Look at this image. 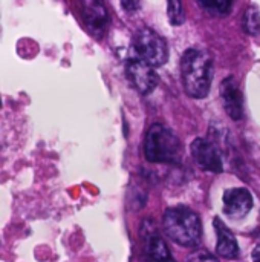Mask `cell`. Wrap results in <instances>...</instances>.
Segmentation results:
<instances>
[{
  "label": "cell",
  "mask_w": 260,
  "mask_h": 262,
  "mask_svg": "<svg viewBox=\"0 0 260 262\" xmlns=\"http://www.w3.org/2000/svg\"><path fill=\"white\" fill-rule=\"evenodd\" d=\"M181 78L188 97L205 98L213 81L211 55L202 49H187L181 58Z\"/></svg>",
  "instance_id": "1"
},
{
  "label": "cell",
  "mask_w": 260,
  "mask_h": 262,
  "mask_svg": "<svg viewBox=\"0 0 260 262\" xmlns=\"http://www.w3.org/2000/svg\"><path fill=\"white\" fill-rule=\"evenodd\" d=\"M162 227L167 236L181 247H198L202 238V224L196 212L185 206H175L166 210Z\"/></svg>",
  "instance_id": "2"
},
{
  "label": "cell",
  "mask_w": 260,
  "mask_h": 262,
  "mask_svg": "<svg viewBox=\"0 0 260 262\" xmlns=\"http://www.w3.org/2000/svg\"><path fill=\"white\" fill-rule=\"evenodd\" d=\"M181 152L178 135L161 123L149 127L144 140V157L149 163H173Z\"/></svg>",
  "instance_id": "3"
},
{
  "label": "cell",
  "mask_w": 260,
  "mask_h": 262,
  "mask_svg": "<svg viewBox=\"0 0 260 262\" xmlns=\"http://www.w3.org/2000/svg\"><path fill=\"white\" fill-rule=\"evenodd\" d=\"M132 48L135 57L150 64L152 68H159L166 64L169 58V46L167 41L152 28L141 26L133 34Z\"/></svg>",
  "instance_id": "4"
},
{
  "label": "cell",
  "mask_w": 260,
  "mask_h": 262,
  "mask_svg": "<svg viewBox=\"0 0 260 262\" xmlns=\"http://www.w3.org/2000/svg\"><path fill=\"white\" fill-rule=\"evenodd\" d=\"M126 75L132 86L143 95H149L158 84V75L155 69L136 57H130L126 61Z\"/></svg>",
  "instance_id": "5"
},
{
  "label": "cell",
  "mask_w": 260,
  "mask_h": 262,
  "mask_svg": "<svg viewBox=\"0 0 260 262\" xmlns=\"http://www.w3.org/2000/svg\"><path fill=\"white\" fill-rule=\"evenodd\" d=\"M80 8L87 31L93 37L101 38L106 34L110 21L104 0H80Z\"/></svg>",
  "instance_id": "6"
},
{
  "label": "cell",
  "mask_w": 260,
  "mask_h": 262,
  "mask_svg": "<svg viewBox=\"0 0 260 262\" xmlns=\"http://www.w3.org/2000/svg\"><path fill=\"white\" fill-rule=\"evenodd\" d=\"M192 157L196 161V164L205 170V172H213V173H219L224 170L222 166V155L219 152V149L216 147L215 143H211L210 140L205 138H196L192 146Z\"/></svg>",
  "instance_id": "7"
},
{
  "label": "cell",
  "mask_w": 260,
  "mask_h": 262,
  "mask_svg": "<svg viewBox=\"0 0 260 262\" xmlns=\"http://www.w3.org/2000/svg\"><path fill=\"white\" fill-rule=\"evenodd\" d=\"M253 209V195L245 187H233L224 192V213L231 220L245 218Z\"/></svg>",
  "instance_id": "8"
},
{
  "label": "cell",
  "mask_w": 260,
  "mask_h": 262,
  "mask_svg": "<svg viewBox=\"0 0 260 262\" xmlns=\"http://www.w3.org/2000/svg\"><path fill=\"white\" fill-rule=\"evenodd\" d=\"M221 100L225 112L231 120H242L244 117V95L234 77H227L221 83Z\"/></svg>",
  "instance_id": "9"
},
{
  "label": "cell",
  "mask_w": 260,
  "mask_h": 262,
  "mask_svg": "<svg viewBox=\"0 0 260 262\" xmlns=\"http://www.w3.org/2000/svg\"><path fill=\"white\" fill-rule=\"evenodd\" d=\"M215 230L218 235V243H216L218 255L225 259H236L239 256V246L234 233L219 218H215Z\"/></svg>",
  "instance_id": "10"
},
{
  "label": "cell",
  "mask_w": 260,
  "mask_h": 262,
  "mask_svg": "<svg viewBox=\"0 0 260 262\" xmlns=\"http://www.w3.org/2000/svg\"><path fill=\"white\" fill-rule=\"evenodd\" d=\"M146 255H147L149 262H176L167 243L158 235H150L147 238Z\"/></svg>",
  "instance_id": "11"
},
{
  "label": "cell",
  "mask_w": 260,
  "mask_h": 262,
  "mask_svg": "<svg viewBox=\"0 0 260 262\" xmlns=\"http://www.w3.org/2000/svg\"><path fill=\"white\" fill-rule=\"evenodd\" d=\"M244 29L250 35H257L260 32V11L256 5H250L244 14Z\"/></svg>",
  "instance_id": "12"
},
{
  "label": "cell",
  "mask_w": 260,
  "mask_h": 262,
  "mask_svg": "<svg viewBox=\"0 0 260 262\" xmlns=\"http://www.w3.org/2000/svg\"><path fill=\"white\" fill-rule=\"evenodd\" d=\"M167 2V17L170 25L181 26L185 21V11L182 0H166Z\"/></svg>",
  "instance_id": "13"
},
{
  "label": "cell",
  "mask_w": 260,
  "mask_h": 262,
  "mask_svg": "<svg viewBox=\"0 0 260 262\" xmlns=\"http://www.w3.org/2000/svg\"><path fill=\"white\" fill-rule=\"evenodd\" d=\"M208 12L216 15H224L230 11L233 0H198Z\"/></svg>",
  "instance_id": "14"
},
{
  "label": "cell",
  "mask_w": 260,
  "mask_h": 262,
  "mask_svg": "<svg viewBox=\"0 0 260 262\" xmlns=\"http://www.w3.org/2000/svg\"><path fill=\"white\" fill-rule=\"evenodd\" d=\"M188 262H219V259L207 250H196L188 258Z\"/></svg>",
  "instance_id": "15"
},
{
  "label": "cell",
  "mask_w": 260,
  "mask_h": 262,
  "mask_svg": "<svg viewBox=\"0 0 260 262\" xmlns=\"http://www.w3.org/2000/svg\"><path fill=\"white\" fill-rule=\"evenodd\" d=\"M120 3L121 8L129 14H133L139 9V0H120Z\"/></svg>",
  "instance_id": "16"
},
{
  "label": "cell",
  "mask_w": 260,
  "mask_h": 262,
  "mask_svg": "<svg viewBox=\"0 0 260 262\" xmlns=\"http://www.w3.org/2000/svg\"><path fill=\"white\" fill-rule=\"evenodd\" d=\"M253 262H260V246L253 250Z\"/></svg>",
  "instance_id": "17"
}]
</instances>
